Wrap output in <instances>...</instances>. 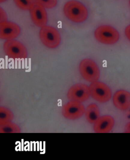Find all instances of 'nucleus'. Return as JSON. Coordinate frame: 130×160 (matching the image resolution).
<instances>
[{
	"label": "nucleus",
	"instance_id": "19",
	"mask_svg": "<svg viewBox=\"0 0 130 160\" xmlns=\"http://www.w3.org/2000/svg\"><path fill=\"white\" fill-rule=\"evenodd\" d=\"M125 34L127 38L130 41V25H128L126 28L125 30Z\"/></svg>",
	"mask_w": 130,
	"mask_h": 160
},
{
	"label": "nucleus",
	"instance_id": "10",
	"mask_svg": "<svg viewBox=\"0 0 130 160\" xmlns=\"http://www.w3.org/2000/svg\"><path fill=\"white\" fill-rule=\"evenodd\" d=\"M21 33V28L14 22L7 21L0 22V38L8 40L14 39Z\"/></svg>",
	"mask_w": 130,
	"mask_h": 160
},
{
	"label": "nucleus",
	"instance_id": "3",
	"mask_svg": "<svg viewBox=\"0 0 130 160\" xmlns=\"http://www.w3.org/2000/svg\"><path fill=\"white\" fill-rule=\"evenodd\" d=\"M79 71L82 77L91 83L98 81L100 78V69L95 62L90 58H84L80 62Z\"/></svg>",
	"mask_w": 130,
	"mask_h": 160
},
{
	"label": "nucleus",
	"instance_id": "15",
	"mask_svg": "<svg viewBox=\"0 0 130 160\" xmlns=\"http://www.w3.org/2000/svg\"><path fill=\"white\" fill-rule=\"evenodd\" d=\"M21 132L20 127L12 122L0 125L1 133H20Z\"/></svg>",
	"mask_w": 130,
	"mask_h": 160
},
{
	"label": "nucleus",
	"instance_id": "20",
	"mask_svg": "<svg viewBox=\"0 0 130 160\" xmlns=\"http://www.w3.org/2000/svg\"><path fill=\"white\" fill-rule=\"evenodd\" d=\"M125 132L126 133H130V122L128 123L125 127Z\"/></svg>",
	"mask_w": 130,
	"mask_h": 160
},
{
	"label": "nucleus",
	"instance_id": "14",
	"mask_svg": "<svg viewBox=\"0 0 130 160\" xmlns=\"http://www.w3.org/2000/svg\"><path fill=\"white\" fill-rule=\"evenodd\" d=\"M14 115L9 109L4 107L0 108V125L12 122Z\"/></svg>",
	"mask_w": 130,
	"mask_h": 160
},
{
	"label": "nucleus",
	"instance_id": "5",
	"mask_svg": "<svg viewBox=\"0 0 130 160\" xmlns=\"http://www.w3.org/2000/svg\"><path fill=\"white\" fill-rule=\"evenodd\" d=\"M90 96L100 103L108 102L112 97V90L108 86L100 82H92L89 86Z\"/></svg>",
	"mask_w": 130,
	"mask_h": 160
},
{
	"label": "nucleus",
	"instance_id": "12",
	"mask_svg": "<svg viewBox=\"0 0 130 160\" xmlns=\"http://www.w3.org/2000/svg\"><path fill=\"white\" fill-rule=\"evenodd\" d=\"M115 121L113 118L109 116L100 117L94 124V130L97 133H108L112 130Z\"/></svg>",
	"mask_w": 130,
	"mask_h": 160
},
{
	"label": "nucleus",
	"instance_id": "9",
	"mask_svg": "<svg viewBox=\"0 0 130 160\" xmlns=\"http://www.w3.org/2000/svg\"><path fill=\"white\" fill-rule=\"evenodd\" d=\"M31 17L33 23L38 27L42 28L47 25L48 17L45 8L35 2L30 10Z\"/></svg>",
	"mask_w": 130,
	"mask_h": 160
},
{
	"label": "nucleus",
	"instance_id": "1",
	"mask_svg": "<svg viewBox=\"0 0 130 160\" xmlns=\"http://www.w3.org/2000/svg\"><path fill=\"white\" fill-rule=\"evenodd\" d=\"M63 11L68 19L75 23L84 22L88 16V12L86 7L76 0L67 2L64 5Z\"/></svg>",
	"mask_w": 130,
	"mask_h": 160
},
{
	"label": "nucleus",
	"instance_id": "7",
	"mask_svg": "<svg viewBox=\"0 0 130 160\" xmlns=\"http://www.w3.org/2000/svg\"><path fill=\"white\" fill-rule=\"evenodd\" d=\"M67 98L71 101L83 102L88 100L90 96L89 87L85 84H75L68 90Z\"/></svg>",
	"mask_w": 130,
	"mask_h": 160
},
{
	"label": "nucleus",
	"instance_id": "22",
	"mask_svg": "<svg viewBox=\"0 0 130 160\" xmlns=\"http://www.w3.org/2000/svg\"><path fill=\"white\" fill-rule=\"evenodd\" d=\"M129 5H130V0H129Z\"/></svg>",
	"mask_w": 130,
	"mask_h": 160
},
{
	"label": "nucleus",
	"instance_id": "11",
	"mask_svg": "<svg viewBox=\"0 0 130 160\" xmlns=\"http://www.w3.org/2000/svg\"><path fill=\"white\" fill-rule=\"evenodd\" d=\"M113 103L121 111H126L130 108V93L125 90L116 92L113 98Z\"/></svg>",
	"mask_w": 130,
	"mask_h": 160
},
{
	"label": "nucleus",
	"instance_id": "2",
	"mask_svg": "<svg viewBox=\"0 0 130 160\" xmlns=\"http://www.w3.org/2000/svg\"><path fill=\"white\" fill-rule=\"evenodd\" d=\"M94 37L96 40L101 43L113 45L118 41L120 34L114 27L109 25H103L96 29Z\"/></svg>",
	"mask_w": 130,
	"mask_h": 160
},
{
	"label": "nucleus",
	"instance_id": "4",
	"mask_svg": "<svg viewBox=\"0 0 130 160\" xmlns=\"http://www.w3.org/2000/svg\"><path fill=\"white\" fill-rule=\"evenodd\" d=\"M39 38L42 43L50 49H55L60 44L61 37L54 27L46 25L41 28Z\"/></svg>",
	"mask_w": 130,
	"mask_h": 160
},
{
	"label": "nucleus",
	"instance_id": "13",
	"mask_svg": "<svg viewBox=\"0 0 130 160\" xmlns=\"http://www.w3.org/2000/svg\"><path fill=\"white\" fill-rule=\"evenodd\" d=\"M85 117L87 121L91 124L94 123L100 116V109L95 104H91L85 109Z\"/></svg>",
	"mask_w": 130,
	"mask_h": 160
},
{
	"label": "nucleus",
	"instance_id": "6",
	"mask_svg": "<svg viewBox=\"0 0 130 160\" xmlns=\"http://www.w3.org/2000/svg\"><path fill=\"white\" fill-rule=\"evenodd\" d=\"M7 56L13 59H24L28 57V51L21 42L14 39L7 40L3 45Z\"/></svg>",
	"mask_w": 130,
	"mask_h": 160
},
{
	"label": "nucleus",
	"instance_id": "18",
	"mask_svg": "<svg viewBox=\"0 0 130 160\" xmlns=\"http://www.w3.org/2000/svg\"><path fill=\"white\" fill-rule=\"evenodd\" d=\"M0 21L1 22L7 21V14L4 9L1 8H0Z\"/></svg>",
	"mask_w": 130,
	"mask_h": 160
},
{
	"label": "nucleus",
	"instance_id": "21",
	"mask_svg": "<svg viewBox=\"0 0 130 160\" xmlns=\"http://www.w3.org/2000/svg\"><path fill=\"white\" fill-rule=\"evenodd\" d=\"M7 1V0H0V3H2L3 2H4Z\"/></svg>",
	"mask_w": 130,
	"mask_h": 160
},
{
	"label": "nucleus",
	"instance_id": "16",
	"mask_svg": "<svg viewBox=\"0 0 130 160\" xmlns=\"http://www.w3.org/2000/svg\"><path fill=\"white\" fill-rule=\"evenodd\" d=\"M15 4L20 9L23 10H30L34 0H13Z\"/></svg>",
	"mask_w": 130,
	"mask_h": 160
},
{
	"label": "nucleus",
	"instance_id": "8",
	"mask_svg": "<svg viewBox=\"0 0 130 160\" xmlns=\"http://www.w3.org/2000/svg\"><path fill=\"white\" fill-rule=\"evenodd\" d=\"M85 111V107L81 102L70 101L63 107L61 112L64 118L75 120L81 118Z\"/></svg>",
	"mask_w": 130,
	"mask_h": 160
},
{
	"label": "nucleus",
	"instance_id": "17",
	"mask_svg": "<svg viewBox=\"0 0 130 160\" xmlns=\"http://www.w3.org/2000/svg\"><path fill=\"white\" fill-rule=\"evenodd\" d=\"M37 3L42 5L44 8H52L57 5V0H34Z\"/></svg>",
	"mask_w": 130,
	"mask_h": 160
}]
</instances>
